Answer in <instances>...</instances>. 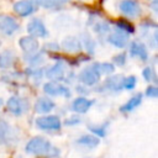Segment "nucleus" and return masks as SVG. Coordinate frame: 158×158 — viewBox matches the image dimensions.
Listing matches in <instances>:
<instances>
[{
	"label": "nucleus",
	"mask_w": 158,
	"mask_h": 158,
	"mask_svg": "<svg viewBox=\"0 0 158 158\" xmlns=\"http://www.w3.org/2000/svg\"><path fill=\"white\" fill-rule=\"evenodd\" d=\"M26 152L35 156H57L58 151L43 137H35L26 144Z\"/></svg>",
	"instance_id": "obj_1"
},
{
	"label": "nucleus",
	"mask_w": 158,
	"mask_h": 158,
	"mask_svg": "<svg viewBox=\"0 0 158 158\" xmlns=\"http://www.w3.org/2000/svg\"><path fill=\"white\" fill-rule=\"evenodd\" d=\"M78 78H79V81H81L84 85L90 86V85H94V84H96L99 81L100 73H99V70L96 69V67L94 64L93 67H88V68L83 69L79 73V77Z\"/></svg>",
	"instance_id": "obj_2"
},
{
	"label": "nucleus",
	"mask_w": 158,
	"mask_h": 158,
	"mask_svg": "<svg viewBox=\"0 0 158 158\" xmlns=\"http://www.w3.org/2000/svg\"><path fill=\"white\" fill-rule=\"evenodd\" d=\"M38 128L44 131H57L60 128V120L57 116H42L36 120Z\"/></svg>",
	"instance_id": "obj_3"
},
{
	"label": "nucleus",
	"mask_w": 158,
	"mask_h": 158,
	"mask_svg": "<svg viewBox=\"0 0 158 158\" xmlns=\"http://www.w3.org/2000/svg\"><path fill=\"white\" fill-rule=\"evenodd\" d=\"M27 32L31 37H46L48 35L46 26L40 19H32L27 25Z\"/></svg>",
	"instance_id": "obj_4"
},
{
	"label": "nucleus",
	"mask_w": 158,
	"mask_h": 158,
	"mask_svg": "<svg viewBox=\"0 0 158 158\" xmlns=\"http://www.w3.org/2000/svg\"><path fill=\"white\" fill-rule=\"evenodd\" d=\"M43 90L46 94L51 96H57V95H63V96H69L70 91L67 86L58 84L57 81H48L43 85Z\"/></svg>",
	"instance_id": "obj_5"
},
{
	"label": "nucleus",
	"mask_w": 158,
	"mask_h": 158,
	"mask_svg": "<svg viewBox=\"0 0 158 158\" xmlns=\"http://www.w3.org/2000/svg\"><path fill=\"white\" fill-rule=\"evenodd\" d=\"M120 10L128 17H136L141 14L139 4L135 0H122L120 2Z\"/></svg>",
	"instance_id": "obj_6"
},
{
	"label": "nucleus",
	"mask_w": 158,
	"mask_h": 158,
	"mask_svg": "<svg viewBox=\"0 0 158 158\" xmlns=\"http://www.w3.org/2000/svg\"><path fill=\"white\" fill-rule=\"evenodd\" d=\"M19 23L16 22L15 19L10 16H1L0 17V32L4 35H12L15 31H17Z\"/></svg>",
	"instance_id": "obj_7"
},
{
	"label": "nucleus",
	"mask_w": 158,
	"mask_h": 158,
	"mask_svg": "<svg viewBox=\"0 0 158 158\" xmlns=\"http://www.w3.org/2000/svg\"><path fill=\"white\" fill-rule=\"evenodd\" d=\"M14 10L20 16H27L36 10V5L33 0H20L14 5Z\"/></svg>",
	"instance_id": "obj_8"
},
{
	"label": "nucleus",
	"mask_w": 158,
	"mask_h": 158,
	"mask_svg": "<svg viewBox=\"0 0 158 158\" xmlns=\"http://www.w3.org/2000/svg\"><path fill=\"white\" fill-rule=\"evenodd\" d=\"M6 106H7V110L14 115H21L26 110L25 101L22 99H20V98H16V96H11L7 100Z\"/></svg>",
	"instance_id": "obj_9"
},
{
	"label": "nucleus",
	"mask_w": 158,
	"mask_h": 158,
	"mask_svg": "<svg viewBox=\"0 0 158 158\" xmlns=\"http://www.w3.org/2000/svg\"><path fill=\"white\" fill-rule=\"evenodd\" d=\"M19 44L20 47L22 48V51L25 53H30V54H33L37 49H38V42L35 37H31V36H26V37H22L20 41H19Z\"/></svg>",
	"instance_id": "obj_10"
},
{
	"label": "nucleus",
	"mask_w": 158,
	"mask_h": 158,
	"mask_svg": "<svg viewBox=\"0 0 158 158\" xmlns=\"http://www.w3.org/2000/svg\"><path fill=\"white\" fill-rule=\"evenodd\" d=\"M64 64L62 62H57L56 64H53L46 73L47 78L51 79L52 81H57V80H62L64 77Z\"/></svg>",
	"instance_id": "obj_11"
},
{
	"label": "nucleus",
	"mask_w": 158,
	"mask_h": 158,
	"mask_svg": "<svg viewBox=\"0 0 158 158\" xmlns=\"http://www.w3.org/2000/svg\"><path fill=\"white\" fill-rule=\"evenodd\" d=\"M107 41L114 44L115 47H118V48H123L126 44H127V41H128V36L127 33L122 32V31H116V32H112L111 35H109L107 37Z\"/></svg>",
	"instance_id": "obj_12"
},
{
	"label": "nucleus",
	"mask_w": 158,
	"mask_h": 158,
	"mask_svg": "<svg viewBox=\"0 0 158 158\" xmlns=\"http://www.w3.org/2000/svg\"><path fill=\"white\" fill-rule=\"evenodd\" d=\"M54 101L52 99H48V98H41L36 101L35 104V110L36 112L38 114H47L51 110L54 109Z\"/></svg>",
	"instance_id": "obj_13"
},
{
	"label": "nucleus",
	"mask_w": 158,
	"mask_h": 158,
	"mask_svg": "<svg viewBox=\"0 0 158 158\" xmlns=\"http://www.w3.org/2000/svg\"><path fill=\"white\" fill-rule=\"evenodd\" d=\"M130 53L133 57H138L141 60H147L148 58V52L146 49V46L141 42H132L130 47Z\"/></svg>",
	"instance_id": "obj_14"
},
{
	"label": "nucleus",
	"mask_w": 158,
	"mask_h": 158,
	"mask_svg": "<svg viewBox=\"0 0 158 158\" xmlns=\"http://www.w3.org/2000/svg\"><path fill=\"white\" fill-rule=\"evenodd\" d=\"M123 81H125V78L122 75H114V77H110V78L106 79L105 86L109 90L118 91V90H121L123 88Z\"/></svg>",
	"instance_id": "obj_15"
},
{
	"label": "nucleus",
	"mask_w": 158,
	"mask_h": 158,
	"mask_svg": "<svg viewBox=\"0 0 158 158\" xmlns=\"http://www.w3.org/2000/svg\"><path fill=\"white\" fill-rule=\"evenodd\" d=\"M90 106H91V101L88 100V99H85V98H78V99H75V100L73 101V104H72L73 111H75V112H78V114H84V112H86V111L90 109Z\"/></svg>",
	"instance_id": "obj_16"
},
{
	"label": "nucleus",
	"mask_w": 158,
	"mask_h": 158,
	"mask_svg": "<svg viewBox=\"0 0 158 158\" xmlns=\"http://www.w3.org/2000/svg\"><path fill=\"white\" fill-rule=\"evenodd\" d=\"M15 53L12 51H4L0 53V68L1 69H7L14 65L15 63Z\"/></svg>",
	"instance_id": "obj_17"
},
{
	"label": "nucleus",
	"mask_w": 158,
	"mask_h": 158,
	"mask_svg": "<svg viewBox=\"0 0 158 158\" xmlns=\"http://www.w3.org/2000/svg\"><path fill=\"white\" fill-rule=\"evenodd\" d=\"M62 47H63L64 51L73 53V52H78V51H80L81 44H80V41L77 40L75 37H67V38L63 40V42H62Z\"/></svg>",
	"instance_id": "obj_18"
},
{
	"label": "nucleus",
	"mask_w": 158,
	"mask_h": 158,
	"mask_svg": "<svg viewBox=\"0 0 158 158\" xmlns=\"http://www.w3.org/2000/svg\"><path fill=\"white\" fill-rule=\"evenodd\" d=\"M141 102H142V94H137V95L132 96L125 105L121 106V111H122V112L132 111V110H135Z\"/></svg>",
	"instance_id": "obj_19"
},
{
	"label": "nucleus",
	"mask_w": 158,
	"mask_h": 158,
	"mask_svg": "<svg viewBox=\"0 0 158 158\" xmlns=\"http://www.w3.org/2000/svg\"><path fill=\"white\" fill-rule=\"evenodd\" d=\"M99 142H100V139H99L98 136H89V135H86V136H81V137L77 141L78 144H81V146H84V147H89V148H94V147H96V146L99 144Z\"/></svg>",
	"instance_id": "obj_20"
},
{
	"label": "nucleus",
	"mask_w": 158,
	"mask_h": 158,
	"mask_svg": "<svg viewBox=\"0 0 158 158\" xmlns=\"http://www.w3.org/2000/svg\"><path fill=\"white\" fill-rule=\"evenodd\" d=\"M38 5H41L42 7L46 9H54L64 2H67V0H36Z\"/></svg>",
	"instance_id": "obj_21"
},
{
	"label": "nucleus",
	"mask_w": 158,
	"mask_h": 158,
	"mask_svg": "<svg viewBox=\"0 0 158 158\" xmlns=\"http://www.w3.org/2000/svg\"><path fill=\"white\" fill-rule=\"evenodd\" d=\"M10 132H11L10 125L5 120L0 118V139L1 141H6L9 138V136H10Z\"/></svg>",
	"instance_id": "obj_22"
},
{
	"label": "nucleus",
	"mask_w": 158,
	"mask_h": 158,
	"mask_svg": "<svg viewBox=\"0 0 158 158\" xmlns=\"http://www.w3.org/2000/svg\"><path fill=\"white\" fill-rule=\"evenodd\" d=\"M95 67H96V69L99 70L100 74H101V73L109 74V73H112V72H114V65L110 64V63H100V64L95 63Z\"/></svg>",
	"instance_id": "obj_23"
},
{
	"label": "nucleus",
	"mask_w": 158,
	"mask_h": 158,
	"mask_svg": "<svg viewBox=\"0 0 158 158\" xmlns=\"http://www.w3.org/2000/svg\"><path fill=\"white\" fill-rule=\"evenodd\" d=\"M117 27L120 28V31L125 32V33H132L133 32V27L131 23L126 22V21H118L117 22Z\"/></svg>",
	"instance_id": "obj_24"
},
{
	"label": "nucleus",
	"mask_w": 158,
	"mask_h": 158,
	"mask_svg": "<svg viewBox=\"0 0 158 158\" xmlns=\"http://www.w3.org/2000/svg\"><path fill=\"white\" fill-rule=\"evenodd\" d=\"M136 83H137L136 77L131 75V77H128V78L125 79V81H123V88L127 89V90H132V89L136 86Z\"/></svg>",
	"instance_id": "obj_25"
},
{
	"label": "nucleus",
	"mask_w": 158,
	"mask_h": 158,
	"mask_svg": "<svg viewBox=\"0 0 158 158\" xmlns=\"http://www.w3.org/2000/svg\"><path fill=\"white\" fill-rule=\"evenodd\" d=\"M143 77L147 81H156V74H154V70L151 68V67H147L143 69Z\"/></svg>",
	"instance_id": "obj_26"
},
{
	"label": "nucleus",
	"mask_w": 158,
	"mask_h": 158,
	"mask_svg": "<svg viewBox=\"0 0 158 158\" xmlns=\"http://www.w3.org/2000/svg\"><path fill=\"white\" fill-rule=\"evenodd\" d=\"M83 37H84L83 41H84V43H85V47H86L88 52L93 53V52H94V48H95V43H94V41H93L89 36H86V35H84Z\"/></svg>",
	"instance_id": "obj_27"
},
{
	"label": "nucleus",
	"mask_w": 158,
	"mask_h": 158,
	"mask_svg": "<svg viewBox=\"0 0 158 158\" xmlns=\"http://www.w3.org/2000/svg\"><path fill=\"white\" fill-rule=\"evenodd\" d=\"M146 95L152 98V99H156L158 96V89L156 86H148L146 90Z\"/></svg>",
	"instance_id": "obj_28"
},
{
	"label": "nucleus",
	"mask_w": 158,
	"mask_h": 158,
	"mask_svg": "<svg viewBox=\"0 0 158 158\" xmlns=\"http://www.w3.org/2000/svg\"><path fill=\"white\" fill-rule=\"evenodd\" d=\"M114 62H115L116 64H118V65H123L125 62H126V54H125V53H120V54L115 56V57H114Z\"/></svg>",
	"instance_id": "obj_29"
},
{
	"label": "nucleus",
	"mask_w": 158,
	"mask_h": 158,
	"mask_svg": "<svg viewBox=\"0 0 158 158\" xmlns=\"http://www.w3.org/2000/svg\"><path fill=\"white\" fill-rule=\"evenodd\" d=\"M95 31L99 33H106L109 31V26L106 23H98L95 26Z\"/></svg>",
	"instance_id": "obj_30"
},
{
	"label": "nucleus",
	"mask_w": 158,
	"mask_h": 158,
	"mask_svg": "<svg viewBox=\"0 0 158 158\" xmlns=\"http://www.w3.org/2000/svg\"><path fill=\"white\" fill-rule=\"evenodd\" d=\"M94 133H96L99 137H101V136H104L105 133H106V131H105V128L104 127H95V126H90L89 127Z\"/></svg>",
	"instance_id": "obj_31"
},
{
	"label": "nucleus",
	"mask_w": 158,
	"mask_h": 158,
	"mask_svg": "<svg viewBox=\"0 0 158 158\" xmlns=\"http://www.w3.org/2000/svg\"><path fill=\"white\" fill-rule=\"evenodd\" d=\"M1 105H2V100L0 99V107H1Z\"/></svg>",
	"instance_id": "obj_32"
}]
</instances>
